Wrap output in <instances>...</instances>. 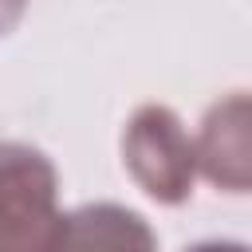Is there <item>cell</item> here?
<instances>
[{
  "label": "cell",
  "mask_w": 252,
  "mask_h": 252,
  "mask_svg": "<svg viewBox=\"0 0 252 252\" xmlns=\"http://www.w3.org/2000/svg\"><path fill=\"white\" fill-rule=\"evenodd\" d=\"M55 165L24 142H0V252H55Z\"/></svg>",
  "instance_id": "6da1fadb"
},
{
  "label": "cell",
  "mask_w": 252,
  "mask_h": 252,
  "mask_svg": "<svg viewBox=\"0 0 252 252\" xmlns=\"http://www.w3.org/2000/svg\"><path fill=\"white\" fill-rule=\"evenodd\" d=\"M122 154H126L134 181L154 201L177 205L189 197V185L197 173V154H193V138L185 134V126L177 122L173 110L142 106L126 126Z\"/></svg>",
  "instance_id": "7a4b0ae2"
},
{
  "label": "cell",
  "mask_w": 252,
  "mask_h": 252,
  "mask_svg": "<svg viewBox=\"0 0 252 252\" xmlns=\"http://www.w3.org/2000/svg\"><path fill=\"white\" fill-rule=\"evenodd\" d=\"M55 252H158V236L134 209L102 201L59 220Z\"/></svg>",
  "instance_id": "3957f363"
},
{
  "label": "cell",
  "mask_w": 252,
  "mask_h": 252,
  "mask_svg": "<svg viewBox=\"0 0 252 252\" xmlns=\"http://www.w3.org/2000/svg\"><path fill=\"white\" fill-rule=\"evenodd\" d=\"M193 154L213 185L232 193L248 189V98L244 94H232L209 110L205 130L193 142Z\"/></svg>",
  "instance_id": "277c9868"
},
{
  "label": "cell",
  "mask_w": 252,
  "mask_h": 252,
  "mask_svg": "<svg viewBox=\"0 0 252 252\" xmlns=\"http://www.w3.org/2000/svg\"><path fill=\"white\" fill-rule=\"evenodd\" d=\"M189 252H248V248L244 244H232V240H205V244H197Z\"/></svg>",
  "instance_id": "5b68a950"
}]
</instances>
